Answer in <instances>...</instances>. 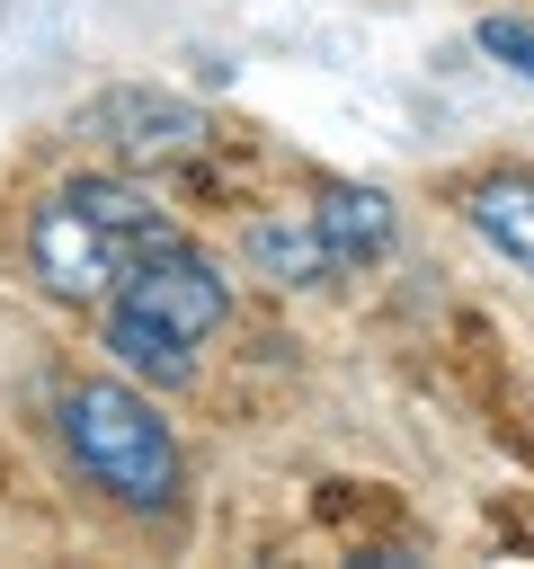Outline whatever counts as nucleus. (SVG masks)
Returning a JSON list of instances; mask_svg holds the SVG:
<instances>
[{"label": "nucleus", "mask_w": 534, "mask_h": 569, "mask_svg": "<svg viewBox=\"0 0 534 569\" xmlns=\"http://www.w3.org/2000/svg\"><path fill=\"white\" fill-rule=\"evenodd\" d=\"M312 222H320V240H329L338 267H365V258L392 249V196L383 187H320Z\"/></svg>", "instance_id": "nucleus-6"}, {"label": "nucleus", "mask_w": 534, "mask_h": 569, "mask_svg": "<svg viewBox=\"0 0 534 569\" xmlns=\"http://www.w3.org/2000/svg\"><path fill=\"white\" fill-rule=\"evenodd\" d=\"M89 124H98L125 160H142V169L187 160V151H196V133H205V116H196L187 98H169V89H107V98L89 107Z\"/></svg>", "instance_id": "nucleus-4"}, {"label": "nucleus", "mask_w": 534, "mask_h": 569, "mask_svg": "<svg viewBox=\"0 0 534 569\" xmlns=\"http://www.w3.org/2000/svg\"><path fill=\"white\" fill-rule=\"evenodd\" d=\"M472 36H481V53H490V62H507L516 80H534V18H481Z\"/></svg>", "instance_id": "nucleus-8"}, {"label": "nucleus", "mask_w": 534, "mask_h": 569, "mask_svg": "<svg viewBox=\"0 0 534 569\" xmlns=\"http://www.w3.org/2000/svg\"><path fill=\"white\" fill-rule=\"evenodd\" d=\"M53 427L71 445V462L116 498V507H142V516H169L178 507V436L160 427V409L125 382H62L53 400Z\"/></svg>", "instance_id": "nucleus-3"}, {"label": "nucleus", "mask_w": 534, "mask_h": 569, "mask_svg": "<svg viewBox=\"0 0 534 569\" xmlns=\"http://www.w3.org/2000/svg\"><path fill=\"white\" fill-rule=\"evenodd\" d=\"M249 267L258 276H276V284H320V276H338V258H329V240H320V222H249Z\"/></svg>", "instance_id": "nucleus-7"}, {"label": "nucleus", "mask_w": 534, "mask_h": 569, "mask_svg": "<svg viewBox=\"0 0 534 569\" xmlns=\"http://www.w3.org/2000/svg\"><path fill=\"white\" fill-rule=\"evenodd\" d=\"M160 240H169V213H160L134 178H107V169L62 178V187L27 213V267H36L44 293H62V302L116 293V284L134 276V258L160 249Z\"/></svg>", "instance_id": "nucleus-1"}, {"label": "nucleus", "mask_w": 534, "mask_h": 569, "mask_svg": "<svg viewBox=\"0 0 534 569\" xmlns=\"http://www.w3.org/2000/svg\"><path fill=\"white\" fill-rule=\"evenodd\" d=\"M463 222H472L507 267L534 276V169H490V178H472V187H463Z\"/></svg>", "instance_id": "nucleus-5"}, {"label": "nucleus", "mask_w": 534, "mask_h": 569, "mask_svg": "<svg viewBox=\"0 0 534 569\" xmlns=\"http://www.w3.org/2000/svg\"><path fill=\"white\" fill-rule=\"evenodd\" d=\"M222 311H231V293H222L214 258L169 231V240L142 249L134 276L107 293V356L134 365L142 382H187V373H196V347L222 329Z\"/></svg>", "instance_id": "nucleus-2"}]
</instances>
